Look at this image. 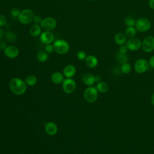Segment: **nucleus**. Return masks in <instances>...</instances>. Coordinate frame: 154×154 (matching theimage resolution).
I'll list each match as a JSON object with an SVG mask.
<instances>
[{
	"label": "nucleus",
	"instance_id": "f3484780",
	"mask_svg": "<svg viewBox=\"0 0 154 154\" xmlns=\"http://www.w3.org/2000/svg\"><path fill=\"white\" fill-rule=\"evenodd\" d=\"M128 38L126 37V36L125 35V33L123 32H117V34H116V35H114V42L115 43L119 45H125L126 42H127V39Z\"/></svg>",
	"mask_w": 154,
	"mask_h": 154
},
{
	"label": "nucleus",
	"instance_id": "f03ea898",
	"mask_svg": "<svg viewBox=\"0 0 154 154\" xmlns=\"http://www.w3.org/2000/svg\"><path fill=\"white\" fill-rule=\"evenodd\" d=\"M54 51L58 54L64 55L67 54L70 49L69 43L63 39H58L53 44Z\"/></svg>",
	"mask_w": 154,
	"mask_h": 154
},
{
	"label": "nucleus",
	"instance_id": "f257e3e1",
	"mask_svg": "<svg viewBox=\"0 0 154 154\" xmlns=\"http://www.w3.org/2000/svg\"><path fill=\"white\" fill-rule=\"evenodd\" d=\"M9 87L13 93L16 95H22L26 91L27 86L25 81L19 78H13L9 82Z\"/></svg>",
	"mask_w": 154,
	"mask_h": 154
},
{
	"label": "nucleus",
	"instance_id": "4c0bfd02",
	"mask_svg": "<svg viewBox=\"0 0 154 154\" xmlns=\"http://www.w3.org/2000/svg\"><path fill=\"white\" fill-rule=\"evenodd\" d=\"M3 35H4L3 30H2V29L0 27V41L1 40V39H2V37H3Z\"/></svg>",
	"mask_w": 154,
	"mask_h": 154
},
{
	"label": "nucleus",
	"instance_id": "412c9836",
	"mask_svg": "<svg viewBox=\"0 0 154 154\" xmlns=\"http://www.w3.org/2000/svg\"><path fill=\"white\" fill-rule=\"evenodd\" d=\"M137 29L135 26H127L126 29L125 31V34L127 38H130L135 37L137 34Z\"/></svg>",
	"mask_w": 154,
	"mask_h": 154
},
{
	"label": "nucleus",
	"instance_id": "b1692460",
	"mask_svg": "<svg viewBox=\"0 0 154 154\" xmlns=\"http://www.w3.org/2000/svg\"><path fill=\"white\" fill-rule=\"evenodd\" d=\"M37 58L38 61L41 63H44L48 59V53L46 51H40L37 54Z\"/></svg>",
	"mask_w": 154,
	"mask_h": 154
},
{
	"label": "nucleus",
	"instance_id": "2f4dec72",
	"mask_svg": "<svg viewBox=\"0 0 154 154\" xmlns=\"http://www.w3.org/2000/svg\"><path fill=\"white\" fill-rule=\"evenodd\" d=\"M128 51V49L126 45H121V46H120V47L119 48V52L122 54H126Z\"/></svg>",
	"mask_w": 154,
	"mask_h": 154
},
{
	"label": "nucleus",
	"instance_id": "6e6552de",
	"mask_svg": "<svg viewBox=\"0 0 154 154\" xmlns=\"http://www.w3.org/2000/svg\"><path fill=\"white\" fill-rule=\"evenodd\" d=\"M141 48L146 53L154 51V37L151 35L146 37L142 41Z\"/></svg>",
	"mask_w": 154,
	"mask_h": 154
},
{
	"label": "nucleus",
	"instance_id": "2eb2a0df",
	"mask_svg": "<svg viewBox=\"0 0 154 154\" xmlns=\"http://www.w3.org/2000/svg\"><path fill=\"white\" fill-rule=\"evenodd\" d=\"M85 62L86 65L90 68H94L98 64L97 58H96V57L93 55H87L85 60Z\"/></svg>",
	"mask_w": 154,
	"mask_h": 154
},
{
	"label": "nucleus",
	"instance_id": "ea45409f",
	"mask_svg": "<svg viewBox=\"0 0 154 154\" xmlns=\"http://www.w3.org/2000/svg\"><path fill=\"white\" fill-rule=\"evenodd\" d=\"M88 1H94V0H88Z\"/></svg>",
	"mask_w": 154,
	"mask_h": 154
},
{
	"label": "nucleus",
	"instance_id": "f704fd0d",
	"mask_svg": "<svg viewBox=\"0 0 154 154\" xmlns=\"http://www.w3.org/2000/svg\"><path fill=\"white\" fill-rule=\"evenodd\" d=\"M6 47H7V45L5 42L4 41H0V49L4 50Z\"/></svg>",
	"mask_w": 154,
	"mask_h": 154
},
{
	"label": "nucleus",
	"instance_id": "39448f33",
	"mask_svg": "<svg viewBox=\"0 0 154 154\" xmlns=\"http://www.w3.org/2000/svg\"><path fill=\"white\" fill-rule=\"evenodd\" d=\"M84 97L85 100L88 103H93L97 99L98 91L96 87L88 86L84 92Z\"/></svg>",
	"mask_w": 154,
	"mask_h": 154
},
{
	"label": "nucleus",
	"instance_id": "4468645a",
	"mask_svg": "<svg viewBox=\"0 0 154 154\" xmlns=\"http://www.w3.org/2000/svg\"><path fill=\"white\" fill-rule=\"evenodd\" d=\"M76 73V68L72 64H68L63 69V75L67 78H72Z\"/></svg>",
	"mask_w": 154,
	"mask_h": 154
},
{
	"label": "nucleus",
	"instance_id": "c85d7f7f",
	"mask_svg": "<svg viewBox=\"0 0 154 154\" xmlns=\"http://www.w3.org/2000/svg\"><path fill=\"white\" fill-rule=\"evenodd\" d=\"M76 57H77V58L79 60L82 61V60H85V58L87 57V54H86L85 51H78L77 52Z\"/></svg>",
	"mask_w": 154,
	"mask_h": 154
},
{
	"label": "nucleus",
	"instance_id": "a878e982",
	"mask_svg": "<svg viewBox=\"0 0 154 154\" xmlns=\"http://www.w3.org/2000/svg\"><path fill=\"white\" fill-rule=\"evenodd\" d=\"M136 20L131 16H127L125 19V23L127 26H135Z\"/></svg>",
	"mask_w": 154,
	"mask_h": 154
},
{
	"label": "nucleus",
	"instance_id": "4be33fe9",
	"mask_svg": "<svg viewBox=\"0 0 154 154\" xmlns=\"http://www.w3.org/2000/svg\"><path fill=\"white\" fill-rule=\"evenodd\" d=\"M116 60L120 64H122L128 61V57L126 54H122L118 52L116 54Z\"/></svg>",
	"mask_w": 154,
	"mask_h": 154
},
{
	"label": "nucleus",
	"instance_id": "aec40b11",
	"mask_svg": "<svg viewBox=\"0 0 154 154\" xmlns=\"http://www.w3.org/2000/svg\"><path fill=\"white\" fill-rule=\"evenodd\" d=\"M96 88L98 92L104 93H106L108 91V90L109 89V86H108V84L106 82L100 81L99 82L97 83Z\"/></svg>",
	"mask_w": 154,
	"mask_h": 154
},
{
	"label": "nucleus",
	"instance_id": "9b49d317",
	"mask_svg": "<svg viewBox=\"0 0 154 154\" xmlns=\"http://www.w3.org/2000/svg\"><path fill=\"white\" fill-rule=\"evenodd\" d=\"M4 54L7 58L13 59L19 55V51L15 46H8L4 50Z\"/></svg>",
	"mask_w": 154,
	"mask_h": 154
},
{
	"label": "nucleus",
	"instance_id": "72a5a7b5",
	"mask_svg": "<svg viewBox=\"0 0 154 154\" xmlns=\"http://www.w3.org/2000/svg\"><path fill=\"white\" fill-rule=\"evenodd\" d=\"M149 64V66L152 68L154 69V55H152L149 60L148 61Z\"/></svg>",
	"mask_w": 154,
	"mask_h": 154
},
{
	"label": "nucleus",
	"instance_id": "1a4fd4ad",
	"mask_svg": "<svg viewBox=\"0 0 154 154\" xmlns=\"http://www.w3.org/2000/svg\"><path fill=\"white\" fill-rule=\"evenodd\" d=\"M125 45L128 50L131 51H136L141 48L142 41L138 38L134 37L128 38Z\"/></svg>",
	"mask_w": 154,
	"mask_h": 154
},
{
	"label": "nucleus",
	"instance_id": "ddd939ff",
	"mask_svg": "<svg viewBox=\"0 0 154 154\" xmlns=\"http://www.w3.org/2000/svg\"><path fill=\"white\" fill-rule=\"evenodd\" d=\"M45 130L46 134L49 135H54L58 132V127L55 123L52 122H49L46 123Z\"/></svg>",
	"mask_w": 154,
	"mask_h": 154
},
{
	"label": "nucleus",
	"instance_id": "473e14b6",
	"mask_svg": "<svg viewBox=\"0 0 154 154\" xmlns=\"http://www.w3.org/2000/svg\"><path fill=\"white\" fill-rule=\"evenodd\" d=\"M42 18L39 15H35L33 19V22H34V23L35 24H40L42 20Z\"/></svg>",
	"mask_w": 154,
	"mask_h": 154
},
{
	"label": "nucleus",
	"instance_id": "7ed1b4c3",
	"mask_svg": "<svg viewBox=\"0 0 154 154\" xmlns=\"http://www.w3.org/2000/svg\"><path fill=\"white\" fill-rule=\"evenodd\" d=\"M35 14L31 9H25L22 10L17 17L19 22L23 25H28L33 21Z\"/></svg>",
	"mask_w": 154,
	"mask_h": 154
},
{
	"label": "nucleus",
	"instance_id": "f8f14e48",
	"mask_svg": "<svg viewBox=\"0 0 154 154\" xmlns=\"http://www.w3.org/2000/svg\"><path fill=\"white\" fill-rule=\"evenodd\" d=\"M41 42L45 45L52 43L54 40V35L52 31H45L40 35Z\"/></svg>",
	"mask_w": 154,
	"mask_h": 154
},
{
	"label": "nucleus",
	"instance_id": "58836bf2",
	"mask_svg": "<svg viewBox=\"0 0 154 154\" xmlns=\"http://www.w3.org/2000/svg\"><path fill=\"white\" fill-rule=\"evenodd\" d=\"M150 100H151V102H152V103L154 105V92L153 93V94H152V96H151V99H150Z\"/></svg>",
	"mask_w": 154,
	"mask_h": 154
},
{
	"label": "nucleus",
	"instance_id": "5701e85b",
	"mask_svg": "<svg viewBox=\"0 0 154 154\" xmlns=\"http://www.w3.org/2000/svg\"><path fill=\"white\" fill-rule=\"evenodd\" d=\"M25 82L26 85L29 86H34L37 82V78L34 75H28L26 77Z\"/></svg>",
	"mask_w": 154,
	"mask_h": 154
},
{
	"label": "nucleus",
	"instance_id": "20e7f679",
	"mask_svg": "<svg viewBox=\"0 0 154 154\" xmlns=\"http://www.w3.org/2000/svg\"><path fill=\"white\" fill-rule=\"evenodd\" d=\"M151 27L150 21L146 17H140L136 20L135 28L137 31L141 32H146L150 29Z\"/></svg>",
	"mask_w": 154,
	"mask_h": 154
},
{
	"label": "nucleus",
	"instance_id": "6ab92c4d",
	"mask_svg": "<svg viewBox=\"0 0 154 154\" xmlns=\"http://www.w3.org/2000/svg\"><path fill=\"white\" fill-rule=\"evenodd\" d=\"M42 27L40 24H33L29 29V34L32 37H37L42 33Z\"/></svg>",
	"mask_w": 154,
	"mask_h": 154
},
{
	"label": "nucleus",
	"instance_id": "c756f323",
	"mask_svg": "<svg viewBox=\"0 0 154 154\" xmlns=\"http://www.w3.org/2000/svg\"><path fill=\"white\" fill-rule=\"evenodd\" d=\"M45 51H46L47 53H52V52L54 51V46H53V45H52L51 43H50V44H47V45H46V46H45Z\"/></svg>",
	"mask_w": 154,
	"mask_h": 154
},
{
	"label": "nucleus",
	"instance_id": "0eeeda50",
	"mask_svg": "<svg viewBox=\"0 0 154 154\" xmlns=\"http://www.w3.org/2000/svg\"><path fill=\"white\" fill-rule=\"evenodd\" d=\"M149 64L148 61L143 58L138 59L134 63V70L135 71L140 74L144 73L149 68Z\"/></svg>",
	"mask_w": 154,
	"mask_h": 154
},
{
	"label": "nucleus",
	"instance_id": "cd10ccee",
	"mask_svg": "<svg viewBox=\"0 0 154 154\" xmlns=\"http://www.w3.org/2000/svg\"><path fill=\"white\" fill-rule=\"evenodd\" d=\"M20 11L19 8H13L11 11H10V14H11V16L13 18H17L19 17L20 13Z\"/></svg>",
	"mask_w": 154,
	"mask_h": 154
},
{
	"label": "nucleus",
	"instance_id": "423d86ee",
	"mask_svg": "<svg viewBox=\"0 0 154 154\" xmlns=\"http://www.w3.org/2000/svg\"><path fill=\"white\" fill-rule=\"evenodd\" d=\"M57 24V23L55 19L52 17H48L43 19L40 25L42 28L45 31H51L55 28Z\"/></svg>",
	"mask_w": 154,
	"mask_h": 154
},
{
	"label": "nucleus",
	"instance_id": "c9c22d12",
	"mask_svg": "<svg viewBox=\"0 0 154 154\" xmlns=\"http://www.w3.org/2000/svg\"><path fill=\"white\" fill-rule=\"evenodd\" d=\"M149 5L152 9L154 10V0H149Z\"/></svg>",
	"mask_w": 154,
	"mask_h": 154
},
{
	"label": "nucleus",
	"instance_id": "a211bd4d",
	"mask_svg": "<svg viewBox=\"0 0 154 154\" xmlns=\"http://www.w3.org/2000/svg\"><path fill=\"white\" fill-rule=\"evenodd\" d=\"M82 82L88 86H92L94 83V75L91 73H86L83 75L82 78Z\"/></svg>",
	"mask_w": 154,
	"mask_h": 154
},
{
	"label": "nucleus",
	"instance_id": "7c9ffc66",
	"mask_svg": "<svg viewBox=\"0 0 154 154\" xmlns=\"http://www.w3.org/2000/svg\"><path fill=\"white\" fill-rule=\"evenodd\" d=\"M7 23V18L4 15L0 14V27L4 26Z\"/></svg>",
	"mask_w": 154,
	"mask_h": 154
},
{
	"label": "nucleus",
	"instance_id": "bb28decb",
	"mask_svg": "<svg viewBox=\"0 0 154 154\" xmlns=\"http://www.w3.org/2000/svg\"><path fill=\"white\" fill-rule=\"evenodd\" d=\"M5 36V38L9 42H14L16 40V35L12 31H7V32H6Z\"/></svg>",
	"mask_w": 154,
	"mask_h": 154
},
{
	"label": "nucleus",
	"instance_id": "e433bc0d",
	"mask_svg": "<svg viewBox=\"0 0 154 154\" xmlns=\"http://www.w3.org/2000/svg\"><path fill=\"white\" fill-rule=\"evenodd\" d=\"M100 79H101V78L99 75H94V81H95V82H99L100 81Z\"/></svg>",
	"mask_w": 154,
	"mask_h": 154
},
{
	"label": "nucleus",
	"instance_id": "9d476101",
	"mask_svg": "<svg viewBox=\"0 0 154 154\" xmlns=\"http://www.w3.org/2000/svg\"><path fill=\"white\" fill-rule=\"evenodd\" d=\"M62 84L63 90L67 94L72 93L76 89V82L72 78L64 79Z\"/></svg>",
	"mask_w": 154,
	"mask_h": 154
},
{
	"label": "nucleus",
	"instance_id": "dca6fc26",
	"mask_svg": "<svg viewBox=\"0 0 154 154\" xmlns=\"http://www.w3.org/2000/svg\"><path fill=\"white\" fill-rule=\"evenodd\" d=\"M51 79L53 83L55 84H60L63 83L64 80V76L63 73L59 72H54L51 76Z\"/></svg>",
	"mask_w": 154,
	"mask_h": 154
},
{
	"label": "nucleus",
	"instance_id": "393cba45",
	"mask_svg": "<svg viewBox=\"0 0 154 154\" xmlns=\"http://www.w3.org/2000/svg\"><path fill=\"white\" fill-rule=\"evenodd\" d=\"M120 72L124 74H128L131 72L132 67L129 63H125L122 64H121V66L120 67Z\"/></svg>",
	"mask_w": 154,
	"mask_h": 154
}]
</instances>
